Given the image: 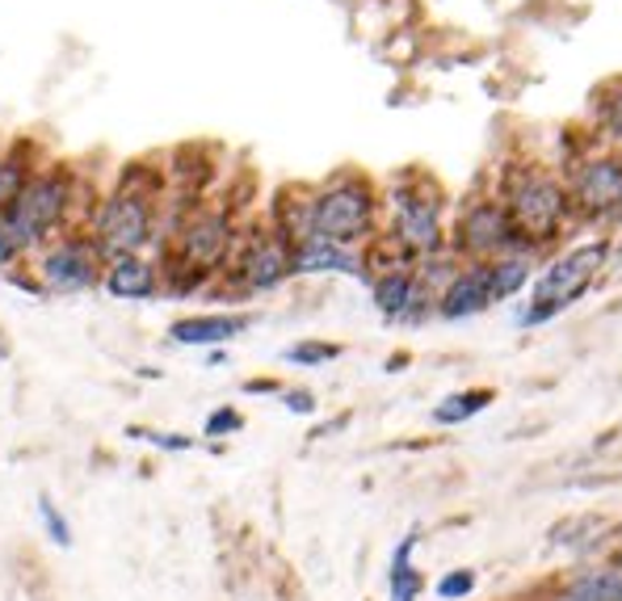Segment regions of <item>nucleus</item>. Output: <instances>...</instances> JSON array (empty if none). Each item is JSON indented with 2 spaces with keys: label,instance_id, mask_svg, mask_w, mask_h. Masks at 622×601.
<instances>
[{
  "label": "nucleus",
  "instance_id": "1",
  "mask_svg": "<svg viewBox=\"0 0 622 601\" xmlns=\"http://www.w3.org/2000/svg\"><path fill=\"white\" fill-rule=\"evenodd\" d=\"M160 189L165 173L151 165H127V173L97 198L85 215V231L93 236L97 253L113 257H139L160 245Z\"/></svg>",
  "mask_w": 622,
  "mask_h": 601
},
{
  "label": "nucleus",
  "instance_id": "2",
  "mask_svg": "<svg viewBox=\"0 0 622 601\" xmlns=\"http://www.w3.org/2000/svg\"><path fill=\"white\" fill-rule=\"evenodd\" d=\"M89 207L93 203H89V189L80 181V169L68 160H42L21 189V198L13 203V210L0 224L13 231L21 253L30 257L47 240H56L59 231L85 224Z\"/></svg>",
  "mask_w": 622,
  "mask_h": 601
},
{
  "label": "nucleus",
  "instance_id": "3",
  "mask_svg": "<svg viewBox=\"0 0 622 601\" xmlns=\"http://www.w3.org/2000/svg\"><path fill=\"white\" fill-rule=\"evenodd\" d=\"M383 219H387V227L378 236L396 248L404 262H430V257L451 253L446 194L425 173H408V177H396L387 186Z\"/></svg>",
  "mask_w": 622,
  "mask_h": 601
},
{
  "label": "nucleus",
  "instance_id": "4",
  "mask_svg": "<svg viewBox=\"0 0 622 601\" xmlns=\"http://www.w3.org/2000/svg\"><path fill=\"white\" fill-rule=\"evenodd\" d=\"M496 198L505 203L517 236L526 240L534 257H543L576 227V210H572V194H567L564 177H555L547 169H534V165L510 169Z\"/></svg>",
  "mask_w": 622,
  "mask_h": 601
},
{
  "label": "nucleus",
  "instance_id": "5",
  "mask_svg": "<svg viewBox=\"0 0 622 601\" xmlns=\"http://www.w3.org/2000/svg\"><path fill=\"white\" fill-rule=\"evenodd\" d=\"M610 253H614V240L610 236H593V240H581V245H567L564 253H555L530 283V299L522 303L517 312V324L522 328H539L547 319L564 316L572 303H581L593 290V283L610 269Z\"/></svg>",
  "mask_w": 622,
  "mask_h": 601
},
{
  "label": "nucleus",
  "instance_id": "6",
  "mask_svg": "<svg viewBox=\"0 0 622 601\" xmlns=\"http://www.w3.org/2000/svg\"><path fill=\"white\" fill-rule=\"evenodd\" d=\"M316 236L345 248H366L383 231V189L358 169H340L312 186Z\"/></svg>",
  "mask_w": 622,
  "mask_h": 601
},
{
  "label": "nucleus",
  "instance_id": "7",
  "mask_svg": "<svg viewBox=\"0 0 622 601\" xmlns=\"http://www.w3.org/2000/svg\"><path fill=\"white\" fill-rule=\"evenodd\" d=\"M26 262H30V278L42 286L47 299H72V295L101 290L106 257L97 253L93 236L85 231V224L59 231L56 240H47Z\"/></svg>",
  "mask_w": 622,
  "mask_h": 601
},
{
  "label": "nucleus",
  "instance_id": "8",
  "mask_svg": "<svg viewBox=\"0 0 622 601\" xmlns=\"http://www.w3.org/2000/svg\"><path fill=\"white\" fill-rule=\"evenodd\" d=\"M290 278H295L290 245L265 219H257V224L240 227V245H236L231 265L215 286L231 290L236 299H253V295H274Z\"/></svg>",
  "mask_w": 622,
  "mask_h": 601
},
{
  "label": "nucleus",
  "instance_id": "9",
  "mask_svg": "<svg viewBox=\"0 0 622 601\" xmlns=\"http://www.w3.org/2000/svg\"><path fill=\"white\" fill-rule=\"evenodd\" d=\"M513 253H530V245L517 236L510 210L496 194L467 198L454 210L451 257H458V262H496V257H513Z\"/></svg>",
  "mask_w": 622,
  "mask_h": 601
},
{
  "label": "nucleus",
  "instance_id": "10",
  "mask_svg": "<svg viewBox=\"0 0 622 601\" xmlns=\"http://www.w3.org/2000/svg\"><path fill=\"white\" fill-rule=\"evenodd\" d=\"M576 224H622V151L602 148L581 156L564 177Z\"/></svg>",
  "mask_w": 622,
  "mask_h": 601
},
{
  "label": "nucleus",
  "instance_id": "11",
  "mask_svg": "<svg viewBox=\"0 0 622 601\" xmlns=\"http://www.w3.org/2000/svg\"><path fill=\"white\" fill-rule=\"evenodd\" d=\"M371 303H375V312L387 324H399V328H416V324H425L430 316H437L434 303H437V290L425 278H421V269L416 262H396V265H383L371 274Z\"/></svg>",
  "mask_w": 622,
  "mask_h": 601
},
{
  "label": "nucleus",
  "instance_id": "12",
  "mask_svg": "<svg viewBox=\"0 0 622 601\" xmlns=\"http://www.w3.org/2000/svg\"><path fill=\"white\" fill-rule=\"evenodd\" d=\"M488 307H496V299H492L488 262H458V269L442 283L437 303H434L437 319H451V324L484 316Z\"/></svg>",
  "mask_w": 622,
  "mask_h": 601
},
{
  "label": "nucleus",
  "instance_id": "13",
  "mask_svg": "<svg viewBox=\"0 0 622 601\" xmlns=\"http://www.w3.org/2000/svg\"><path fill=\"white\" fill-rule=\"evenodd\" d=\"M257 324V312H189L169 324L165 337L181 349H224L236 337H245Z\"/></svg>",
  "mask_w": 622,
  "mask_h": 601
},
{
  "label": "nucleus",
  "instance_id": "14",
  "mask_svg": "<svg viewBox=\"0 0 622 601\" xmlns=\"http://www.w3.org/2000/svg\"><path fill=\"white\" fill-rule=\"evenodd\" d=\"M101 290L118 303H151L165 295V269L151 253L139 257H113L101 269Z\"/></svg>",
  "mask_w": 622,
  "mask_h": 601
},
{
  "label": "nucleus",
  "instance_id": "15",
  "mask_svg": "<svg viewBox=\"0 0 622 601\" xmlns=\"http://www.w3.org/2000/svg\"><path fill=\"white\" fill-rule=\"evenodd\" d=\"M290 262H295V278H324V274H349V278H362V283L371 278L362 248L333 245L324 236H312V240L290 248Z\"/></svg>",
  "mask_w": 622,
  "mask_h": 601
},
{
  "label": "nucleus",
  "instance_id": "16",
  "mask_svg": "<svg viewBox=\"0 0 622 601\" xmlns=\"http://www.w3.org/2000/svg\"><path fill=\"white\" fill-rule=\"evenodd\" d=\"M265 224L274 227L290 248L303 245V240H312V236H316V227H312V186L290 181V186L274 189L269 210H265Z\"/></svg>",
  "mask_w": 622,
  "mask_h": 601
},
{
  "label": "nucleus",
  "instance_id": "17",
  "mask_svg": "<svg viewBox=\"0 0 622 601\" xmlns=\"http://www.w3.org/2000/svg\"><path fill=\"white\" fill-rule=\"evenodd\" d=\"M416 546H421V530H408L387 560V601H421L425 598V572L416 568Z\"/></svg>",
  "mask_w": 622,
  "mask_h": 601
},
{
  "label": "nucleus",
  "instance_id": "18",
  "mask_svg": "<svg viewBox=\"0 0 622 601\" xmlns=\"http://www.w3.org/2000/svg\"><path fill=\"white\" fill-rule=\"evenodd\" d=\"M38 165H42V160H38L34 139H18V144L0 148V219L13 210V203L21 198V189L34 177Z\"/></svg>",
  "mask_w": 622,
  "mask_h": 601
},
{
  "label": "nucleus",
  "instance_id": "19",
  "mask_svg": "<svg viewBox=\"0 0 622 601\" xmlns=\"http://www.w3.org/2000/svg\"><path fill=\"white\" fill-rule=\"evenodd\" d=\"M555 593H564L567 601H622V568L614 560L576 568Z\"/></svg>",
  "mask_w": 622,
  "mask_h": 601
},
{
  "label": "nucleus",
  "instance_id": "20",
  "mask_svg": "<svg viewBox=\"0 0 622 601\" xmlns=\"http://www.w3.org/2000/svg\"><path fill=\"white\" fill-rule=\"evenodd\" d=\"M534 269H539V257H530V253H513V257H496V262H488L492 299L496 303L517 299V295L530 290V283H534Z\"/></svg>",
  "mask_w": 622,
  "mask_h": 601
},
{
  "label": "nucleus",
  "instance_id": "21",
  "mask_svg": "<svg viewBox=\"0 0 622 601\" xmlns=\"http://www.w3.org/2000/svg\"><path fill=\"white\" fill-rule=\"evenodd\" d=\"M492 400H496V392H492V387H463V392L442 395V400L434 404V413H430V421H434V425H442V430L467 425L472 416H480L484 408H488Z\"/></svg>",
  "mask_w": 622,
  "mask_h": 601
},
{
  "label": "nucleus",
  "instance_id": "22",
  "mask_svg": "<svg viewBox=\"0 0 622 601\" xmlns=\"http://www.w3.org/2000/svg\"><path fill=\"white\" fill-rule=\"evenodd\" d=\"M337 357H345V345H337V341H320V337L295 341V345H286L283 349L286 366H303V371H320V366L337 362Z\"/></svg>",
  "mask_w": 622,
  "mask_h": 601
},
{
  "label": "nucleus",
  "instance_id": "23",
  "mask_svg": "<svg viewBox=\"0 0 622 601\" xmlns=\"http://www.w3.org/2000/svg\"><path fill=\"white\" fill-rule=\"evenodd\" d=\"M598 127L610 139V148L622 151V76L610 80L602 93H598Z\"/></svg>",
  "mask_w": 622,
  "mask_h": 601
},
{
  "label": "nucleus",
  "instance_id": "24",
  "mask_svg": "<svg viewBox=\"0 0 622 601\" xmlns=\"http://www.w3.org/2000/svg\"><path fill=\"white\" fill-rule=\"evenodd\" d=\"M127 437L131 442H148L151 451H165V454H186L198 446V437H189V433H165V430H148V425H127Z\"/></svg>",
  "mask_w": 622,
  "mask_h": 601
},
{
  "label": "nucleus",
  "instance_id": "25",
  "mask_svg": "<svg viewBox=\"0 0 622 601\" xmlns=\"http://www.w3.org/2000/svg\"><path fill=\"white\" fill-rule=\"evenodd\" d=\"M475 589H480V572H475V568H451V572H442L434 584L437 601H472Z\"/></svg>",
  "mask_w": 622,
  "mask_h": 601
},
{
  "label": "nucleus",
  "instance_id": "26",
  "mask_svg": "<svg viewBox=\"0 0 622 601\" xmlns=\"http://www.w3.org/2000/svg\"><path fill=\"white\" fill-rule=\"evenodd\" d=\"M38 522H42V530H47V539L56 546H72V526H68V518L59 513V505L47 496V492H38Z\"/></svg>",
  "mask_w": 622,
  "mask_h": 601
},
{
  "label": "nucleus",
  "instance_id": "27",
  "mask_svg": "<svg viewBox=\"0 0 622 601\" xmlns=\"http://www.w3.org/2000/svg\"><path fill=\"white\" fill-rule=\"evenodd\" d=\"M245 430V413L236 404H219L215 413L203 421V437H236Z\"/></svg>",
  "mask_w": 622,
  "mask_h": 601
},
{
  "label": "nucleus",
  "instance_id": "28",
  "mask_svg": "<svg viewBox=\"0 0 622 601\" xmlns=\"http://www.w3.org/2000/svg\"><path fill=\"white\" fill-rule=\"evenodd\" d=\"M286 404V413L290 416H316L320 413V400H316V392L312 387H283V395H278Z\"/></svg>",
  "mask_w": 622,
  "mask_h": 601
},
{
  "label": "nucleus",
  "instance_id": "29",
  "mask_svg": "<svg viewBox=\"0 0 622 601\" xmlns=\"http://www.w3.org/2000/svg\"><path fill=\"white\" fill-rule=\"evenodd\" d=\"M26 262V253H21V245L13 240V231L0 224V274H13V265Z\"/></svg>",
  "mask_w": 622,
  "mask_h": 601
},
{
  "label": "nucleus",
  "instance_id": "30",
  "mask_svg": "<svg viewBox=\"0 0 622 601\" xmlns=\"http://www.w3.org/2000/svg\"><path fill=\"white\" fill-rule=\"evenodd\" d=\"M245 395H283V383L278 378H245Z\"/></svg>",
  "mask_w": 622,
  "mask_h": 601
},
{
  "label": "nucleus",
  "instance_id": "31",
  "mask_svg": "<svg viewBox=\"0 0 622 601\" xmlns=\"http://www.w3.org/2000/svg\"><path fill=\"white\" fill-rule=\"evenodd\" d=\"M345 425H349V413L333 416V421H324V425H316V430H312V442H324V437H333V433H340Z\"/></svg>",
  "mask_w": 622,
  "mask_h": 601
},
{
  "label": "nucleus",
  "instance_id": "32",
  "mask_svg": "<svg viewBox=\"0 0 622 601\" xmlns=\"http://www.w3.org/2000/svg\"><path fill=\"white\" fill-rule=\"evenodd\" d=\"M408 362H413V357H408V354H404V349H399V354H392V357H387V362H383V371H387V375H399V371H404Z\"/></svg>",
  "mask_w": 622,
  "mask_h": 601
},
{
  "label": "nucleus",
  "instance_id": "33",
  "mask_svg": "<svg viewBox=\"0 0 622 601\" xmlns=\"http://www.w3.org/2000/svg\"><path fill=\"white\" fill-rule=\"evenodd\" d=\"M227 362V349H207V366H224Z\"/></svg>",
  "mask_w": 622,
  "mask_h": 601
},
{
  "label": "nucleus",
  "instance_id": "34",
  "mask_svg": "<svg viewBox=\"0 0 622 601\" xmlns=\"http://www.w3.org/2000/svg\"><path fill=\"white\" fill-rule=\"evenodd\" d=\"M614 564H619V568H622V546H619V555H614Z\"/></svg>",
  "mask_w": 622,
  "mask_h": 601
},
{
  "label": "nucleus",
  "instance_id": "35",
  "mask_svg": "<svg viewBox=\"0 0 622 601\" xmlns=\"http://www.w3.org/2000/svg\"><path fill=\"white\" fill-rule=\"evenodd\" d=\"M547 601H567V598H564V593H555V598H547Z\"/></svg>",
  "mask_w": 622,
  "mask_h": 601
}]
</instances>
